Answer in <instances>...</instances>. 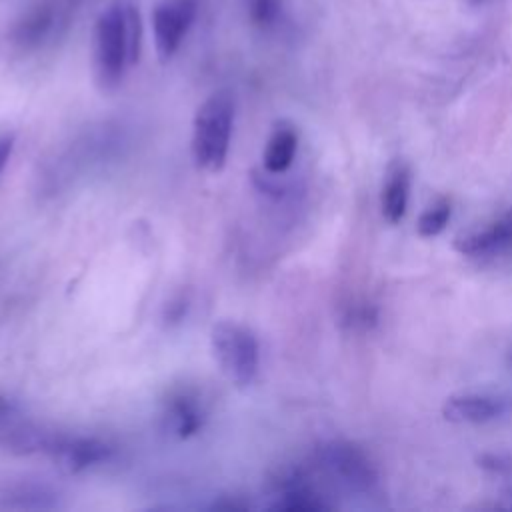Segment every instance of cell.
I'll return each instance as SVG.
<instances>
[{"label": "cell", "mask_w": 512, "mask_h": 512, "mask_svg": "<svg viewBox=\"0 0 512 512\" xmlns=\"http://www.w3.org/2000/svg\"><path fill=\"white\" fill-rule=\"evenodd\" d=\"M196 0H162L154 6L150 22L154 46L160 60H170L182 46L192 22L196 18Z\"/></svg>", "instance_id": "5b68a950"}, {"label": "cell", "mask_w": 512, "mask_h": 512, "mask_svg": "<svg viewBox=\"0 0 512 512\" xmlns=\"http://www.w3.org/2000/svg\"><path fill=\"white\" fill-rule=\"evenodd\" d=\"M52 494H48L44 488L36 486H16L8 488L2 494V508H52L54 502L50 500Z\"/></svg>", "instance_id": "5bb4252c"}, {"label": "cell", "mask_w": 512, "mask_h": 512, "mask_svg": "<svg viewBox=\"0 0 512 512\" xmlns=\"http://www.w3.org/2000/svg\"><path fill=\"white\" fill-rule=\"evenodd\" d=\"M470 4H474V6H480V4H486V2H490V0H468Z\"/></svg>", "instance_id": "ac0fdd59"}, {"label": "cell", "mask_w": 512, "mask_h": 512, "mask_svg": "<svg viewBox=\"0 0 512 512\" xmlns=\"http://www.w3.org/2000/svg\"><path fill=\"white\" fill-rule=\"evenodd\" d=\"M478 466L490 470V472H512V458L502 454H484L478 456Z\"/></svg>", "instance_id": "2e32d148"}, {"label": "cell", "mask_w": 512, "mask_h": 512, "mask_svg": "<svg viewBox=\"0 0 512 512\" xmlns=\"http://www.w3.org/2000/svg\"><path fill=\"white\" fill-rule=\"evenodd\" d=\"M510 412V400L500 394L464 392L452 394L442 404V416L452 424H486L504 418Z\"/></svg>", "instance_id": "ba28073f"}, {"label": "cell", "mask_w": 512, "mask_h": 512, "mask_svg": "<svg viewBox=\"0 0 512 512\" xmlns=\"http://www.w3.org/2000/svg\"><path fill=\"white\" fill-rule=\"evenodd\" d=\"M234 128V98L226 90L210 94L192 120L190 154L194 164L210 174L224 168Z\"/></svg>", "instance_id": "7a4b0ae2"}, {"label": "cell", "mask_w": 512, "mask_h": 512, "mask_svg": "<svg viewBox=\"0 0 512 512\" xmlns=\"http://www.w3.org/2000/svg\"><path fill=\"white\" fill-rule=\"evenodd\" d=\"M202 398L192 390H176L168 396L162 408V424L170 436L188 438L196 434L204 424Z\"/></svg>", "instance_id": "9c48e42d"}, {"label": "cell", "mask_w": 512, "mask_h": 512, "mask_svg": "<svg viewBox=\"0 0 512 512\" xmlns=\"http://www.w3.org/2000/svg\"><path fill=\"white\" fill-rule=\"evenodd\" d=\"M450 216H452V200L442 196V198L434 200L420 214V218L416 222V230H418V234L422 238H434V236H438L446 228Z\"/></svg>", "instance_id": "4fadbf2b"}, {"label": "cell", "mask_w": 512, "mask_h": 512, "mask_svg": "<svg viewBox=\"0 0 512 512\" xmlns=\"http://www.w3.org/2000/svg\"><path fill=\"white\" fill-rule=\"evenodd\" d=\"M508 362L512 364V346H510V350H508Z\"/></svg>", "instance_id": "d6986e66"}, {"label": "cell", "mask_w": 512, "mask_h": 512, "mask_svg": "<svg viewBox=\"0 0 512 512\" xmlns=\"http://www.w3.org/2000/svg\"><path fill=\"white\" fill-rule=\"evenodd\" d=\"M458 254L468 258H494L512 250V208L454 238Z\"/></svg>", "instance_id": "52a82bcc"}, {"label": "cell", "mask_w": 512, "mask_h": 512, "mask_svg": "<svg viewBox=\"0 0 512 512\" xmlns=\"http://www.w3.org/2000/svg\"><path fill=\"white\" fill-rule=\"evenodd\" d=\"M44 452L58 468L72 474L100 466L112 456V448L106 442L86 436H50Z\"/></svg>", "instance_id": "8992f818"}, {"label": "cell", "mask_w": 512, "mask_h": 512, "mask_svg": "<svg viewBox=\"0 0 512 512\" xmlns=\"http://www.w3.org/2000/svg\"><path fill=\"white\" fill-rule=\"evenodd\" d=\"M210 350L220 372L230 384L246 388L254 382L260 348L250 328L234 320L216 322L210 330Z\"/></svg>", "instance_id": "3957f363"}, {"label": "cell", "mask_w": 512, "mask_h": 512, "mask_svg": "<svg viewBox=\"0 0 512 512\" xmlns=\"http://www.w3.org/2000/svg\"><path fill=\"white\" fill-rule=\"evenodd\" d=\"M246 12L254 26L272 28L284 12V0H246Z\"/></svg>", "instance_id": "9a60e30c"}, {"label": "cell", "mask_w": 512, "mask_h": 512, "mask_svg": "<svg viewBox=\"0 0 512 512\" xmlns=\"http://www.w3.org/2000/svg\"><path fill=\"white\" fill-rule=\"evenodd\" d=\"M54 24V12L52 8L38 4L28 8L12 26L10 30V40L18 48H36L52 30Z\"/></svg>", "instance_id": "7c38bea8"}, {"label": "cell", "mask_w": 512, "mask_h": 512, "mask_svg": "<svg viewBox=\"0 0 512 512\" xmlns=\"http://www.w3.org/2000/svg\"><path fill=\"white\" fill-rule=\"evenodd\" d=\"M142 38L140 14L132 4H112L96 20L92 38V68L96 86L114 90L126 68L138 60Z\"/></svg>", "instance_id": "6da1fadb"}, {"label": "cell", "mask_w": 512, "mask_h": 512, "mask_svg": "<svg viewBox=\"0 0 512 512\" xmlns=\"http://www.w3.org/2000/svg\"><path fill=\"white\" fill-rule=\"evenodd\" d=\"M320 466L350 490H370L378 482V470L370 456L354 442L330 440L318 448Z\"/></svg>", "instance_id": "277c9868"}, {"label": "cell", "mask_w": 512, "mask_h": 512, "mask_svg": "<svg viewBox=\"0 0 512 512\" xmlns=\"http://www.w3.org/2000/svg\"><path fill=\"white\" fill-rule=\"evenodd\" d=\"M298 150V132L288 122H278L262 150V164L268 174H282L286 172L296 156Z\"/></svg>", "instance_id": "8fae6325"}, {"label": "cell", "mask_w": 512, "mask_h": 512, "mask_svg": "<svg viewBox=\"0 0 512 512\" xmlns=\"http://www.w3.org/2000/svg\"><path fill=\"white\" fill-rule=\"evenodd\" d=\"M14 150V134L12 132H2L0 134V174L6 168L10 156Z\"/></svg>", "instance_id": "e0dca14e"}, {"label": "cell", "mask_w": 512, "mask_h": 512, "mask_svg": "<svg viewBox=\"0 0 512 512\" xmlns=\"http://www.w3.org/2000/svg\"><path fill=\"white\" fill-rule=\"evenodd\" d=\"M410 196V166L404 160H396L390 164L386 172V180L380 194L382 216L390 224H398L408 208Z\"/></svg>", "instance_id": "30bf717a"}]
</instances>
